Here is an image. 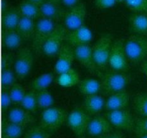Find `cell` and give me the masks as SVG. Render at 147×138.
I'll return each instance as SVG.
<instances>
[{
    "label": "cell",
    "mask_w": 147,
    "mask_h": 138,
    "mask_svg": "<svg viewBox=\"0 0 147 138\" xmlns=\"http://www.w3.org/2000/svg\"><path fill=\"white\" fill-rule=\"evenodd\" d=\"M8 122L25 127L27 125L34 123L35 119L28 111L22 107H14L8 113Z\"/></svg>",
    "instance_id": "ac0fdd59"
},
{
    "label": "cell",
    "mask_w": 147,
    "mask_h": 138,
    "mask_svg": "<svg viewBox=\"0 0 147 138\" xmlns=\"http://www.w3.org/2000/svg\"><path fill=\"white\" fill-rule=\"evenodd\" d=\"M98 76L101 83V89L105 93L110 95L124 90L131 80L130 76L126 73L116 71L113 69L105 72L100 70Z\"/></svg>",
    "instance_id": "6da1fadb"
},
{
    "label": "cell",
    "mask_w": 147,
    "mask_h": 138,
    "mask_svg": "<svg viewBox=\"0 0 147 138\" xmlns=\"http://www.w3.org/2000/svg\"><path fill=\"white\" fill-rule=\"evenodd\" d=\"M117 2V0H95V4L99 9L111 8Z\"/></svg>",
    "instance_id": "74e56055"
},
{
    "label": "cell",
    "mask_w": 147,
    "mask_h": 138,
    "mask_svg": "<svg viewBox=\"0 0 147 138\" xmlns=\"http://www.w3.org/2000/svg\"><path fill=\"white\" fill-rule=\"evenodd\" d=\"M17 9L22 17H28L32 20L40 19L41 17L40 7L29 0H23L17 6Z\"/></svg>",
    "instance_id": "cb8c5ba5"
},
{
    "label": "cell",
    "mask_w": 147,
    "mask_h": 138,
    "mask_svg": "<svg viewBox=\"0 0 147 138\" xmlns=\"http://www.w3.org/2000/svg\"><path fill=\"white\" fill-rule=\"evenodd\" d=\"M80 138H85V137H81V136H80Z\"/></svg>",
    "instance_id": "bcb514c9"
},
{
    "label": "cell",
    "mask_w": 147,
    "mask_h": 138,
    "mask_svg": "<svg viewBox=\"0 0 147 138\" xmlns=\"http://www.w3.org/2000/svg\"><path fill=\"white\" fill-rule=\"evenodd\" d=\"M68 114L64 109L59 107H50L42 112L40 121V126L47 131L59 129L67 122Z\"/></svg>",
    "instance_id": "8992f818"
},
{
    "label": "cell",
    "mask_w": 147,
    "mask_h": 138,
    "mask_svg": "<svg viewBox=\"0 0 147 138\" xmlns=\"http://www.w3.org/2000/svg\"><path fill=\"white\" fill-rule=\"evenodd\" d=\"M78 86L80 93L86 96L98 94L101 90V83L100 80L90 78L80 80Z\"/></svg>",
    "instance_id": "603a6c76"
},
{
    "label": "cell",
    "mask_w": 147,
    "mask_h": 138,
    "mask_svg": "<svg viewBox=\"0 0 147 138\" xmlns=\"http://www.w3.org/2000/svg\"><path fill=\"white\" fill-rule=\"evenodd\" d=\"M67 31L68 30L65 27L57 26L45 43L42 52L50 57L58 54L62 46L63 45V41L65 40V36Z\"/></svg>",
    "instance_id": "30bf717a"
},
{
    "label": "cell",
    "mask_w": 147,
    "mask_h": 138,
    "mask_svg": "<svg viewBox=\"0 0 147 138\" xmlns=\"http://www.w3.org/2000/svg\"><path fill=\"white\" fill-rule=\"evenodd\" d=\"M41 17L50 19L55 22L63 20L65 11L61 8L59 4L45 1L40 6Z\"/></svg>",
    "instance_id": "e0dca14e"
},
{
    "label": "cell",
    "mask_w": 147,
    "mask_h": 138,
    "mask_svg": "<svg viewBox=\"0 0 147 138\" xmlns=\"http://www.w3.org/2000/svg\"><path fill=\"white\" fill-rule=\"evenodd\" d=\"M54 80V75L52 73H45L39 76L32 81L31 89L39 91L41 90L47 89Z\"/></svg>",
    "instance_id": "83f0119b"
},
{
    "label": "cell",
    "mask_w": 147,
    "mask_h": 138,
    "mask_svg": "<svg viewBox=\"0 0 147 138\" xmlns=\"http://www.w3.org/2000/svg\"><path fill=\"white\" fill-rule=\"evenodd\" d=\"M112 45L111 35L106 34L102 35L92 47L95 63L101 71L105 70L109 65Z\"/></svg>",
    "instance_id": "3957f363"
},
{
    "label": "cell",
    "mask_w": 147,
    "mask_h": 138,
    "mask_svg": "<svg viewBox=\"0 0 147 138\" xmlns=\"http://www.w3.org/2000/svg\"><path fill=\"white\" fill-rule=\"evenodd\" d=\"M125 50L129 61L139 63L147 60V37L133 34L125 41Z\"/></svg>",
    "instance_id": "7a4b0ae2"
},
{
    "label": "cell",
    "mask_w": 147,
    "mask_h": 138,
    "mask_svg": "<svg viewBox=\"0 0 147 138\" xmlns=\"http://www.w3.org/2000/svg\"><path fill=\"white\" fill-rule=\"evenodd\" d=\"M45 1H52V2H55V3H57V4H60L61 0H45Z\"/></svg>",
    "instance_id": "7bdbcfd3"
},
{
    "label": "cell",
    "mask_w": 147,
    "mask_h": 138,
    "mask_svg": "<svg viewBox=\"0 0 147 138\" xmlns=\"http://www.w3.org/2000/svg\"><path fill=\"white\" fill-rule=\"evenodd\" d=\"M87 9L83 3L69 8L65 13L63 22L66 28L69 30H74L84 25Z\"/></svg>",
    "instance_id": "8fae6325"
},
{
    "label": "cell",
    "mask_w": 147,
    "mask_h": 138,
    "mask_svg": "<svg viewBox=\"0 0 147 138\" xmlns=\"http://www.w3.org/2000/svg\"><path fill=\"white\" fill-rule=\"evenodd\" d=\"M56 27V22L53 20L45 17L38 19L32 38V47L34 51L38 53L42 50L45 43Z\"/></svg>",
    "instance_id": "5b68a950"
},
{
    "label": "cell",
    "mask_w": 147,
    "mask_h": 138,
    "mask_svg": "<svg viewBox=\"0 0 147 138\" xmlns=\"http://www.w3.org/2000/svg\"><path fill=\"white\" fill-rule=\"evenodd\" d=\"M133 131L137 137L147 135V117L139 116L136 118Z\"/></svg>",
    "instance_id": "d590c367"
},
{
    "label": "cell",
    "mask_w": 147,
    "mask_h": 138,
    "mask_svg": "<svg viewBox=\"0 0 147 138\" xmlns=\"http://www.w3.org/2000/svg\"><path fill=\"white\" fill-rule=\"evenodd\" d=\"M128 61L129 60L125 50V40L117 39L112 45L109 65L113 70L126 73L129 69Z\"/></svg>",
    "instance_id": "277c9868"
},
{
    "label": "cell",
    "mask_w": 147,
    "mask_h": 138,
    "mask_svg": "<svg viewBox=\"0 0 147 138\" xmlns=\"http://www.w3.org/2000/svg\"><path fill=\"white\" fill-rule=\"evenodd\" d=\"M106 101L99 94L86 96L83 102V109L89 115L97 114L105 109Z\"/></svg>",
    "instance_id": "ffe728a7"
},
{
    "label": "cell",
    "mask_w": 147,
    "mask_h": 138,
    "mask_svg": "<svg viewBox=\"0 0 147 138\" xmlns=\"http://www.w3.org/2000/svg\"><path fill=\"white\" fill-rule=\"evenodd\" d=\"M130 95L129 92L123 90L116 92L109 96L106 101L105 109L108 112L126 109L129 103Z\"/></svg>",
    "instance_id": "2e32d148"
},
{
    "label": "cell",
    "mask_w": 147,
    "mask_h": 138,
    "mask_svg": "<svg viewBox=\"0 0 147 138\" xmlns=\"http://www.w3.org/2000/svg\"><path fill=\"white\" fill-rule=\"evenodd\" d=\"M23 38L17 30H4L3 35L4 45L10 50L17 49L21 46Z\"/></svg>",
    "instance_id": "d4e9b609"
},
{
    "label": "cell",
    "mask_w": 147,
    "mask_h": 138,
    "mask_svg": "<svg viewBox=\"0 0 147 138\" xmlns=\"http://www.w3.org/2000/svg\"><path fill=\"white\" fill-rule=\"evenodd\" d=\"M34 63L32 52L28 47H22L14 60V70L17 78L22 80L30 73Z\"/></svg>",
    "instance_id": "52a82bcc"
},
{
    "label": "cell",
    "mask_w": 147,
    "mask_h": 138,
    "mask_svg": "<svg viewBox=\"0 0 147 138\" xmlns=\"http://www.w3.org/2000/svg\"><path fill=\"white\" fill-rule=\"evenodd\" d=\"M105 116L111 125L116 129L125 131H133L134 119L130 111L126 109L111 111L106 113Z\"/></svg>",
    "instance_id": "ba28073f"
},
{
    "label": "cell",
    "mask_w": 147,
    "mask_h": 138,
    "mask_svg": "<svg viewBox=\"0 0 147 138\" xmlns=\"http://www.w3.org/2000/svg\"><path fill=\"white\" fill-rule=\"evenodd\" d=\"M112 126L106 116H98L91 119L88 126L87 132L90 136L99 137L112 132Z\"/></svg>",
    "instance_id": "9a60e30c"
},
{
    "label": "cell",
    "mask_w": 147,
    "mask_h": 138,
    "mask_svg": "<svg viewBox=\"0 0 147 138\" xmlns=\"http://www.w3.org/2000/svg\"><path fill=\"white\" fill-rule=\"evenodd\" d=\"M137 138H147V135H142V136H139L137 137Z\"/></svg>",
    "instance_id": "ee69618b"
},
{
    "label": "cell",
    "mask_w": 147,
    "mask_h": 138,
    "mask_svg": "<svg viewBox=\"0 0 147 138\" xmlns=\"http://www.w3.org/2000/svg\"><path fill=\"white\" fill-rule=\"evenodd\" d=\"M22 16L19 12L17 7H11L6 10L3 17V26L4 30L17 29Z\"/></svg>",
    "instance_id": "484cf974"
},
{
    "label": "cell",
    "mask_w": 147,
    "mask_h": 138,
    "mask_svg": "<svg viewBox=\"0 0 147 138\" xmlns=\"http://www.w3.org/2000/svg\"><path fill=\"white\" fill-rule=\"evenodd\" d=\"M12 103L9 87H4L1 93V106L3 109H7Z\"/></svg>",
    "instance_id": "8d00e7d4"
},
{
    "label": "cell",
    "mask_w": 147,
    "mask_h": 138,
    "mask_svg": "<svg viewBox=\"0 0 147 138\" xmlns=\"http://www.w3.org/2000/svg\"><path fill=\"white\" fill-rule=\"evenodd\" d=\"M17 79L15 70H14V60L11 55H5L3 60L2 68V83L4 87H10L12 86Z\"/></svg>",
    "instance_id": "d6986e66"
},
{
    "label": "cell",
    "mask_w": 147,
    "mask_h": 138,
    "mask_svg": "<svg viewBox=\"0 0 147 138\" xmlns=\"http://www.w3.org/2000/svg\"><path fill=\"white\" fill-rule=\"evenodd\" d=\"M127 7L136 13L147 14V0H126Z\"/></svg>",
    "instance_id": "e575fe53"
},
{
    "label": "cell",
    "mask_w": 147,
    "mask_h": 138,
    "mask_svg": "<svg viewBox=\"0 0 147 138\" xmlns=\"http://www.w3.org/2000/svg\"><path fill=\"white\" fill-rule=\"evenodd\" d=\"M76 59L88 70L93 74H97L100 70L95 63L92 47L88 44L78 46L74 48Z\"/></svg>",
    "instance_id": "7c38bea8"
},
{
    "label": "cell",
    "mask_w": 147,
    "mask_h": 138,
    "mask_svg": "<svg viewBox=\"0 0 147 138\" xmlns=\"http://www.w3.org/2000/svg\"><path fill=\"white\" fill-rule=\"evenodd\" d=\"M9 89L12 103L15 104H20L27 92L25 88L21 83H14L12 86L9 87Z\"/></svg>",
    "instance_id": "d6a6232c"
},
{
    "label": "cell",
    "mask_w": 147,
    "mask_h": 138,
    "mask_svg": "<svg viewBox=\"0 0 147 138\" xmlns=\"http://www.w3.org/2000/svg\"><path fill=\"white\" fill-rule=\"evenodd\" d=\"M131 29L141 35L147 34V14L134 13L129 17Z\"/></svg>",
    "instance_id": "44dd1931"
},
{
    "label": "cell",
    "mask_w": 147,
    "mask_h": 138,
    "mask_svg": "<svg viewBox=\"0 0 147 138\" xmlns=\"http://www.w3.org/2000/svg\"><path fill=\"white\" fill-rule=\"evenodd\" d=\"M35 27L36 23L34 22V20L28 17H22L16 30L22 37L23 40L27 41L33 38Z\"/></svg>",
    "instance_id": "7402d4cb"
},
{
    "label": "cell",
    "mask_w": 147,
    "mask_h": 138,
    "mask_svg": "<svg viewBox=\"0 0 147 138\" xmlns=\"http://www.w3.org/2000/svg\"><path fill=\"white\" fill-rule=\"evenodd\" d=\"M141 68H142V70L144 73V74L147 78V60H145V61L142 62L141 63Z\"/></svg>",
    "instance_id": "60d3db41"
},
{
    "label": "cell",
    "mask_w": 147,
    "mask_h": 138,
    "mask_svg": "<svg viewBox=\"0 0 147 138\" xmlns=\"http://www.w3.org/2000/svg\"><path fill=\"white\" fill-rule=\"evenodd\" d=\"M118 2H123V1H126V0H117Z\"/></svg>",
    "instance_id": "f6af8a7d"
},
{
    "label": "cell",
    "mask_w": 147,
    "mask_h": 138,
    "mask_svg": "<svg viewBox=\"0 0 147 138\" xmlns=\"http://www.w3.org/2000/svg\"><path fill=\"white\" fill-rule=\"evenodd\" d=\"M51 134L49 131L42 127L41 126H35L30 128L24 134V138H50Z\"/></svg>",
    "instance_id": "836d02e7"
},
{
    "label": "cell",
    "mask_w": 147,
    "mask_h": 138,
    "mask_svg": "<svg viewBox=\"0 0 147 138\" xmlns=\"http://www.w3.org/2000/svg\"><path fill=\"white\" fill-rule=\"evenodd\" d=\"M29 1H30L31 2L34 3V4H36V5H37L40 7V6L41 5V4L44 2V1H45V0H29Z\"/></svg>",
    "instance_id": "b9f144b4"
},
{
    "label": "cell",
    "mask_w": 147,
    "mask_h": 138,
    "mask_svg": "<svg viewBox=\"0 0 147 138\" xmlns=\"http://www.w3.org/2000/svg\"><path fill=\"white\" fill-rule=\"evenodd\" d=\"M60 3H62L63 5L68 8H71V7L78 4L80 3V0H61Z\"/></svg>",
    "instance_id": "ab89813d"
},
{
    "label": "cell",
    "mask_w": 147,
    "mask_h": 138,
    "mask_svg": "<svg viewBox=\"0 0 147 138\" xmlns=\"http://www.w3.org/2000/svg\"><path fill=\"white\" fill-rule=\"evenodd\" d=\"M75 57L74 49L68 44H63L57 54V59L55 65V72L57 75L72 68Z\"/></svg>",
    "instance_id": "4fadbf2b"
},
{
    "label": "cell",
    "mask_w": 147,
    "mask_h": 138,
    "mask_svg": "<svg viewBox=\"0 0 147 138\" xmlns=\"http://www.w3.org/2000/svg\"><path fill=\"white\" fill-rule=\"evenodd\" d=\"M24 126L15 124L11 122H5L3 129L4 138H20L24 132Z\"/></svg>",
    "instance_id": "1f68e13d"
},
{
    "label": "cell",
    "mask_w": 147,
    "mask_h": 138,
    "mask_svg": "<svg viewBox=\"0 0 147 138\" xmlns=\"http://www.w3.org/2000/svg\"><path fill=\"white\" fill-rule=\"evenodd\" d=\"M133 106L138 115L147 117V92L137 93L134 97Z\"/></svg>",
    "instance_id": "f1b7e54d"
},
{
    "label": "cell",
    "mask_w": 147,
    "mask_h": 138,
    "mask_svg": "<svg viewBox=\"0 0 147 138\" xmlns=\"http://www.w3.org/2000/svg\"><path fill=\"white\" fill-rule=\"evenodd\" d=\"M80 80L78 73L76 70L71 68L59 74L57 78V83L63 87H72L78 84Z\"/></svg>",
    "instance_id": "4316f807"
},
{
    "label": "cell",
    "mask_w": 147,
    "mask_h": 138,
    "mask_svg": "<svg viewBox=\"0 0 147 138\" xmlns=\"http://www.w3.org/2000/svg\"><path fill=\"white\" fill-rule=\"evenodd\" d=\"M37 102L38 109H47L53 107L54 103V98L53 94L47 89L36 91Z\"/></svg>",
    "instance_id": "f546056e"
},
{
    "label": "cell",
    "mask_w": 147,
    "mask_h": 138,
    "mask_svg": "<svg viewBox=\"0 0 147 138\" xmlns=\"http://www.w3.org/2000/svg\"><path fill=\"white\" fill-rule=\"evenodd\" d=\"M91 118L83 109H74L67 116V124L68 127L78 136H82L87 132L88 126Z\"/></svg>",
    "instance_id": "9c48e42d"
},
{
    "label": "cell",
    "mask_w": 147,
    "mask_h": 138,
    "mask_svg": "<svg viewBox=\"0 0 147 138\" xmlns=\"http://www.w3.org/2000/svg\"><path fill=\"white\" fill-rule=\"evenodd\" d=\"M98 138H125L124 135L120 132H111Z\"/></svg>",
    "instance_id": "f35d334b"
},
{
    "label": "cell",
    "mask_w": 147,
    "mask_h": 138,
    "mask_svg": "<svg viewBox=\"0 0 147 138\" xmlns=\"http://www.w3.org/2000/svg\"><path fill=\"white\" fill-rule=\"evenodd\" d=\"M93 39V32L87 26H82L74 30H68L65 36V40L67 44L72 47L87 45Z\"/></svg>",
    "instance_id": "5bb4252c"
},
{
    "label": "cell",
    "mask_w": 147,
    "mask_h": 138,
    "mask_svg": "<svg viewBox=\"0 0 147 138\" xmlns=\"http://www.w3.org/2000/svg\"><path fill=\"white\" fill-rule=\"evenodd\" d=\"M20 105L22 108L28 111L30 113H35L37 112V109H38L35 91L32 89L28 91Z\"/></svg>",
    "instance_id": "4dcf8cb0"
}]
</instances>
